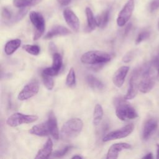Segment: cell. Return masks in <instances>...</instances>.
I'll return each instance as SVG.
<instances>
[{"label":"cell","instance_id":"cell-1","mask_svg":"<svg viewBox=\"0 0 159 159\" xmlns=\"http://www.w3.org/2000/svg\"><path fill=\"white\" fill-rule=\"evenodd\" d=\"M83 127V122L79 118H73L67 120L61 127L60 136L61 140L69 141L78 136Z\"/></svg>","mask_w":159,"mask_h":159},{"label":"cell","instance_id":"cell-2","mask_svg":"<svg viewBox=\"0 0 159 159\" xmlns=\"http://www.w3.org/2000/svg\"><path fill=\"white\" fill-rule=\"evenodd\" d=\"M114 104L116 108V114L121 120L134 119L138 117L135 109L124 98H116L114 100Z\"/></svg>","mask_w":159,"mask_h":159},{"label":"cell","instance_id":"cell-3","mask_svg":"<svg viewBox=\"0 0 159 159\" xmlns=\"http://www.w3.org/2000/svg\"><path fill=\"white\" fill-rule=\"evenodd\" d=\"M111 60L109 53L99 50H91L84 53L81 57V61L84 64L101 65Z\"/></svg>","mask_w":159,"mask_h":159},{"label":"cell","instance_id":"cell-4","mask_svg":"<svg viewBox=\"0 0 159 159\" xmlns=\"http://www.w3.org/2000/svg\"><path fill=\"white\" fill-rule=\"evenodd\" d=\"M29 18L35 30L33 39L36 40L43 35L45 31V19L40 12L36 11H31L29 14Z\"/></svg>","mask_w":159,"mask_h":159},{"label":"cell","instance_id":"cell-5","mask_svg":"<svg viewBox=\"0 0 159 159\" xmlns=\"http://www.w3.org/2000/svg\"><path fill=\"white\" fill-rule=\"evenodd\" d=\"M38 116L36 115H26L16 112L10 116L6 120L7 124L10 127H17L22 124H30L36 121Z\"/></svg>","mask_w":159,"mask_h":159},{"label":"cell","instance_id":"cell-6","mask_svg":"<svg viewBox=\"0 0 159 159\" xmlns=\"http://www.w3.org/2000/svg\"><path fill=\"white\" fill-rule=\"evenodd\" d=\"M134 125L133 124H127L122 128L112 131L106 135L102 139V141L104 142H109L113 140L120 139L124 138L129 135L134 130Z\"/></svg>","mask_w":159,"mask_h":159},{"label":"cell","instance_id":"cell-7","mask_svg":"<svg viewBox=\"0 0 159 159\" xmlns=\"http://www.w3.org/2000/svg\"><path fill=\"white\" fill-rule=\"evenodd\" d=\"M134 1L129 0L119 12L117 18V24L119 27L124 26L130 19L134 9Z\"/></svg>","mask_w":159,"mask_h":159},{"label":"cell","instance_id":"cell-8","mask_svg":"<svg viewBox=\"0 0 159 159\" xmlns=\"http://www.w3.org/2000/svg\"><path fill=\"white\" fill-rule=\"evenodd\" d=\"M140 78V74L139 69L137 68L133 71L130 78L129 86L127 93L124 97L125 99H132L136 96L139 90V83Z\"/></svg>","mask_w":159,"mask_h":159},{"label":"cell","instance_id":"cell-9","mask_svg":"<svg viewBox=\"0 0 159 159\" xmlns=\"http://www.w3.org/2000/svg\"><path fill=\"white\" fill-rule=\"evenodd\" d=\"M39 90V83L37 81H32L27 84L19 93L17 98L20 101L27 100L36 95Z\"/></svg>","mask_w":159,"mask_h":159},{"label":"cell","instance_id":"cell-10","mask_svg":"<svg viewBox=\"0 0 159 159\" xmlns=\"http://www.w3.org/2000/svg\"><path fill=\"white\" fill-rule=\"evenodd\" d=\"M63 15L68 25L73 30L77 32L80 29V20L75 12L70 9H65L63 11Z\"/></svg>","mask_w":159,"mask_h":159},{"label":"cell","instance_id":"cell-11","mask_svg":"<svg viewBox=\"0 0 159 159\" xmlns=\"http://www.w3.org/2000/svg\"><path fill=\"white\" fill-rule=\"evenodd\" d=\"M131 145L129 143L122 142V143H116L112 145L107 153L106 158L107 159H115L117 158L119 155V152H121L123 150L130 149Z\"/></svg>","mask_w":159,"mask_h":159},{"label":"cell","instance_id":"cell-12","mask_svg":"<svg viewBox=\"0 0 159 159\" xmlns=\"http://www.w3.org/2000/svg\"><path fill=\"white\" fill-rule=\"evenodd\" d=\"M129 70L128 66H122L115 72L112 77V83L116 87L120 88L123 85Z\"/></svg>","mask_w":159,"mask_h":159},{"label":"cell","instance_id":"cell-13","mask_svg":"<svg viewBox=\"0 0 159 159\" xmlns=\"http://www.w3.org/2000/svg\"><path fill=\"white\" fill-rule=\"evenodd\" d=\"M71 34V31L66 27L60 25H56L53 26L44 36L45 39H50L54 37L60 35H66Z\"/></svg>","mask_w":159,"mask_h":159},{"label":"cell","instance_id":"cell-14","mask_svg":"<svg viewBox=\"0 0 159 159\" xmlns=\"http://www.w3.org/2000/svg\"><path fill=\"white\" fill-rule=\"evenodd\" d=\"M47 122H48L50 135L55 139L58 140L60 137V134H59V130L58 128L57 120L54 113L52 111H50L48 114Z\"/></svg>","mask_w":159,"mask_h":159},{"label":"cell","instance_id":"cell-15","mask_svg":"<svg viewBox=\"0 0 159 159\" xmlns=\"http://www.w3.org/2000/svg\"><path fill=\"white\" fill-rule=\"evenodd\" d=\"M29 132L32 135H35L40 137H45L50 135L47 120L39 124L34 125L29 130Z\"/></svg>","mask_w":159,"mask_h":159},{"label":"cell","instance_id":"cell-16","mask_svg":"<svg viewBox=\"0 0 159 159\" xmlns=\"http://www.w3.org/2000/svg\"><path fill=\"white\" fill-rule=\"evenodd\" d=\"M158 124L157 121L155 119H150L146 121L144 124L143 132H142V138L143 140H148L153 133L157 129Z\"/></svg>","mask_w":159,"mask_h":159},{"label":"cell","instance_id":"cell-17","mask_svg":"<svg viewBox=\"0 0 159 159\" xmlns=\"http://www.w3.org/2000/svg\"><path fill=\"white\" fill-rule=\"evenodd\" d=\"M53 148V142L52 139H48L43 146L38 151L35 158H47L52 154Z\"/></svg>","mask_w":159,"mask_h":159},{"label":"cell","instance_id":"cell-18","mask_svg":"<svg viewBox=\"0 0 159 159\" xmlns=\"http://www.w3.org/2000/svg\"><path fill=\"white\" fill-rule=\"evenodd\" d=\"M21 40L19 39L9 40L5 45L4 52L7 55H11L14 53L20 46Z\"/></svg>","mask_w":159,"mask_h":159},{"label":"cell","instance_id":"cell-19","mask_svg":"<svg viewBox=\"0 0 159 159\" xmlns=\"http://www.w3.org/2000/svg\"><path fill=\"white\" fill-rule=\"evenodd\" d=\"M86 16L87 18V27L86 31L91 32L96 29L98 26L96 17H94L93 15V12L90 7H87L85 9Z\"/></svg>","mask_w":159,"mask_h":159},{"label":"cell","instance_id":"cell-20","mask_svg":"<svg viewBox=\"0 0 159 159\" xmlns=\"http://www.w3.org/2000/svg\"><path fill=\"white\" fill-rule=\"evenodd\" d=\"M86 81L89 86L94 89L101 90L104 88L102 82L92 75H88L86 76Z\"/></svg>","mask_w":159,"mask_h":159},{"label":"cell","instance_id":"cell-21","mask_svg":"<svg viewBox=\"0 0 159 159\" xmlns=\"http://www.w3.org/2000/svg\"><path fill=\"white\" fill-rule=\"evenodd\" d=\"M42 0H13V4L16 7L24 8L39 4Z\"/></svg>","mask_w":159,"mask_h":159},{"label":"cell","instance_id":"cell-22","mask_svg":"<svg viewBox=\"0 0 159 159\" xmlns=\"http://www.w3.org/2000/svg\"><path fill=\"white\" fill-rule=\"evenodd\" d=\"M103 117V109L101 104H96L93 112V122L94 125H98L101 121Z\"/></svg>","mask_w":159,"mask_h":159},{"label":"cell","instance_id":"cell-23","mask_svg":"<svg viewBox=\"0 0 159 159\" xmlns=\"http://www.w3.org/2000/svg\"><path fill=\"white\" fill-rule=\"evenodd\" d=\"M109 11L108 10H106L104 12H102V14H101L96 17L98 27H99L102 29L104 28L109 22Z\"/></svg>","mask_w":159,"mask_h":159},{"label":"cell","instance_id":"cell-24","mask_svg":"<svg viewBox=\"0 0 159 159\" xmlns=\"http://www.w3.org/2000/svg\"><path fill=\"white\" fill-rule=\"evenodd\" d=\"M63 65V59L61 55L57 52L53 53V63L52 68L57 71L58 73L61 69Z\"/></svg>","mask_w":159,"mask_h":159},{"label":"cell","instance_id":"cell-25","mask_svg":"<svg viewBox=\"0 0 159 159\" xmlns=\"http://www.w3.org/2000/svg\"><path fill=\"white\" fill-rule=\"evenodd\" d=\"M66 85L70 88L73 87L76 84V75L73 68H71L66 78Z\"/></svg>","mask_w":159,"mask_h":159},{"label":"cell","instance_id":"cell-26","mask_svg":"<svg viewBox=\"0 0 159 159\" xmlns=\"http://www.w3.org/2000/svg\"><path fill=\"white\" fill-rule=\"evenodd\" d=\"M53 76L42 73V78L44 86L48 90H52L54 86V81L52 78Z\"/></svg>","mask_w":159,"mask_h":159},{"label":"cell","instance_id":"cell-27","mask_svg":"<svg viewBox=\"0 0 159 159\" xmlns=\"http://www.w3.org/2000/svg\"><path fill=\"white\" fill-rule=\"evenodd\" d=\"M22 48L27 53L32 55H38L40 53V48L37 45H29L26 44L22 46Z\"/></svg>","mask_w":159,"mask_h":159},{"label":"cell","instance_id":"cell-28","mask_svg":"<svg viewBox=\"0 0 159 159\" xmlns=\"http://www.w3.org/2000/svg\"><path fill=\"white\" fill-rule=\"evenodd\" d=\"M2 17L6 22L11 23L13 16L12 11L7 7H3L2 9Z\"/></svg>","mask_w":159,"mask_h":159},{"label":"cell","instance_id":"cell-29","mask_svg":"<svg viewBox=\"0 0 159 159\" xmlns=\"http://www.w3.org/2000/svg\"><path fill=\"white\" fill-rule=\"evenodd\" d=\"M28 10L27 9H26V7H24V8H21L16 14V16L13 17L12 20L11 22V23H14V22H17L19 20H20L21 19H22L24 16L26 15L27 12Z\"/></svg>","mask_w":159,"mask_h":159},{"label":"cell","instance_id":"cell-30","mask_svg":"<svg viewBox=\"0 0 159 159\" xmlns=\"http://www.w3.org/2000/svg\"><path fill=\"white\" fill-rule=\"evenodd\" d=\"M73 148V146L71 145H67L65 147H63L62 149L60 150H57L55 151L53 153H52V156L53 157H62L63 156H64L65 155H66L68 152L69 150H70V149H71Z\"/></svg>","mask_w":159,"mask_h":159},{"label":"cell","instance_id":"cell-31","mask_svg":"<svg viewBox=\"0 0 159 159\" xmlns=\"http://www.w3.org/2000/svg\"><path fill=\"white\" fill-rule=\"evenodd\" d=\"M150 35V33L147 30H144L140 32L135 39V44H139L142 42H143V40H147V39H148Z\"/></svg>","mask_w":159,"mask_h":159},{"label":"cell","instance_id":"cell-32","mask_svg":"<svg viewBox=\"0 0 159 159\" xmlns=\"http://www.w3.org/2000/svg\"><path fill=\"white\" fill-rule=\"evenodd\" d=\"M137 50H131L130 51L128 52L123 57H122V61L124 63H129L132 61L134 58L137 55Z\"/></svg>","mask_w":159,"mask_h":159},{"label":"cell","instance_id":"cell-33","mask_svg":"<svg viewBox=\"0 0 159 159\" xmlns=\"http://www.w3.org/2000/svg\"><path fill=\"white\" fill-rule=\"evenodd\" d=\"M159 8V0H152L150 4V9L151 12H153Z\"/></svg>","mask_w":159,"mask_h":159},{"label":"cell","instance_id":"cell-34","mask_svg":"<svg viewBox=\"0 0 159 159\" xmlns=\"http://www.w3.org/2000/svg\"><path fill=\"white\" fill-rule=\"evenodd\" d=\"M57 1L61 6H67L71 2V0H57Z\"/></svg>","mask_w":159,"mask_h":159},{"label":"cell","instance_id":"cell-35","mask_svg":"<svg viewBox=\"0 0 159 159\" xmlns=\"http://www.w3.org/2000/svg\"><path fill=\"white\" fill-rule=\"evenodd\" d=\"M49 49L51 52H53V53L55 52V50H57V47L55 46V45L53 43V42H50L49 43Z\"/></svg>","mask_w":159,"mask_h":159},{"label":"cell","instance_id":"cell-36","mask_svg":"<svg viewBox=\"0 0 159 159\" xmlns=\"http://www.w3.org/2000/svg\"><path fill=\"white\" fill-rule=\"evenodd\" d=\"M131 27H132V24H129L127 25V27H125V30H124V34H125V35L129 32V31H130V29H131Z\"/></svg>","mask_w":159,"mask_h":159},{"label":"cell","instance_id":"cell-37","mask_svg":"<svg viewBox=\"0 0 159 159\" xmlns=\"http://www.w3.org/2000/svg\"><path fill=\"white\" fill-rule=\"evenodd\" d=\"M153 158V155L152 153H148L145 156H144L143 157V158H145V159H152Z\"/></svg>","mask_w":159,"mask_h":159},{"label":"cell","instance_id":"cell-38","mask_svg":"<svg viewBox=\"0 0 159 159\" xmlns=\"http://www.w3.org/2000/svg\"><path fill=\"white\" fill-rule=\"evenodd\" d=\"M157 158L159 159V144H157Z\"/></svg>","mask_w":159,"mask_h":159},{"label":"cell","instance_id":"cell-39","mask_svg":"<svg viewBox=\"0 0 159 159\" xmlns=\"http://www.w3.org/2000/svg\"><path fill=\"white\" fill-rule=\"evenodd\" d=\"M71 158H79V159H81L83 158V157L80 156V155H74L73 157H72Z\"/></svg>","mask_w":159,"mask_h":159},{"label":"cell","instance_id":"cell-40","mask_svg":"<svg viewBox=\"0 0 159 159\" xmlns=\"http://www.w3.org/2000/svg\"><path fill=\"white\" fill-rule=\"evenodd\" d=\"M157 80L158 81H159V64L158 65V71H157Z\"/></svg>","mask_w":159,"mask_h":159},{"label":"cell","instance_id":"cell-41","mask_svg":"<svg viewBox=\"0 0 159 159\" xmlns=\"http://www.w3.org/2000/svg\"><path fill=\"white\" fill-rule=\"evenodd\" d=\"M158 30H159V20H158Z\"/></svg>","mask_w":159,"mask_h":159}]
</instances>
